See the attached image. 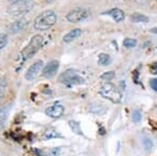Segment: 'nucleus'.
I'll list each match as a JSON object with an SVG mask.
<instances>
[{
	"instance_id": "nucleus-11",
	"label": "nucleus",
	"mask_w": 157,
	"mask_h": 156,
	"mask_svg": "<svg viewBox=\"0 0 157 156\" xmlns=\"http://www.w3.org/2000/svg\"><path fill=\"white\" fill-rule=\"evenodd\" d=\"M81 35H82V30H81L80 28H73V29L69 30V32L63 37V41L65 42V43H70L73 40L78 39Z\"/></svg>"
},
{
	"instance_id": "nucleus-24",
	"label": "nucleus",
	"mask_w": 157,
	"mask_h": 156,
	"mask_svg": "<svg viewBox=\"0 0 157 156\" xmlns=\"http://www.w3.org/2000/svg\"><path fill=\"white\" fill-rule=\"evenodd\" d=\"M114 78V72L113 71H108V72H105L101 75V79L103 81H111Z\"/></svg>"
},
{
	"instance_id": "nucleus-30",
	"label": "nucleus",
	"mask_w": 157,
	"mask_h": 156,
	"mask_svg": "<svg viewBox=\"0 0 157 156\" xmlns=\"http://www.w3.org/2000/svg\"><path fill=\"white\" fill-rule=\"evenodd\" d=\"M154 51H155V54H157V47H155V49H154Z\"/></svg>"
},
{
	"instance_id": "nucleus-16",
	"label": "nucleus",
	"mask_w": 157,
	"mask_h": 156,
	"mask_svg": "<svg viewBox=\"0 0 157 156\" xmlns=\"http://www.w3.org/2000/svg\"><path fill=\"white\" fill-rule=\"evenodd\" d=\"M106 107L101 104H92L90 105V112L94 113V114H104L106 112Z\"/></svg>"
},
{
	"instance_id": "nucleus-17",
	"label": "nucleus",
	"mask_w": 157,
	"mask_h": 156,
	"mask_svg": "<svg viewBox=\"0 0 157 156\" xmlns=\"http://www.w3.org/2000/svg\"><path fill=\"white\" fill-rule=\"evenodd\" d=\"M99 63L103 66H107L111 63V57L108 54H101L99 56Z\"/></svg>"
},
{
	"instance_id": "nucleus-5",
	"label": "nucleus",
	"mask_w": 157,
	"mask_h": 156,
	"mask_svg": "<svg viewBox=\"0 0 157 156\" xmlns=\"http://www.w3.org/2000/svg\"><path fill=\"white\" fill-rule=\"evenodd\" d=\"M59 81L62 84L65 85H81L84 84L85 80L78 74L77 70L68 69L65 72H63L60 77H59Z\"/></svg>"
},
{
	"instance_id": "nucleus-1",
	"label": "nucleus",
	"mask_w": 157,
	"mask_h": 156,
	"mask_svg": "<svg viewBox=\"0 0 157 156\" xmlns=\"http://www.w3.org/2000/svg\"><path fill=\"white\" fill-rule=\"evenodd\" d=\"M58 21L57 14L52 9L42 12L34 20V27L37 30H47L51 28Z\"/></svg>"
},
{
	"instance_id": "nucleus-27",
	"label": "nucleus",
	"mask_w": 157,
	"mask_h": 156,
	"mask_svg": "<svg viewBox=\"0 0 157 156\" xmlns=\"http://www.w3.org/2000/svg\"><path fill=\"white\" fill-rule=\"evenodd\" d=\"M150 86H151V88L153 89V90L157 91V79H152L151 81H150Z\"/></svg>"
},
{
	"instance_id": "nucleus-4",
	"label": "nucleus",
	"mask_w": 157,
	"mask_h": 156,
	"mask_svg": "<svg viewBox=\"0 0 157 156\" xmlns=\"http://www.w3.org/2000/svg\"><path fill=\"white\" fill-rule=\"evenodd\" d=\"M99 94L112 103H120L122 101L120 91L111 83H105L102 85L101 89H99Z\"/></svg>"
},
{
	"instance_id": "nucleus-2",
	"label": "nucleus",
	"mask_w": 157,
	"mask_h": 156,
	"mask_svg": "<svg viewBox=\"0 0 157 156\" xmlns=\"http://www.w3.org/2000/svg\"><path fill=\"white\" fill-rule=\"evenodd\" d=\"M44 45V38L41 35H35L34 37L30 39V41L28 42V44L21 51V58L23 61L28 60L30 59L35 54H37L40 49L42 48V46Z\"/></svg>"
},
{
	"instance_id": "nucleus-7",
	"label": "nucleus",
	"mask_w": 157,
	"mask_h": 156,
	"mask_svg": "<svg viewBox=\"0 0 157 156\" xmlns=\"http://www.w3.org/2000/svg\"><path fill=\"white\" fill-rule=\"evenodd\" d=\"M43 61L42 60H38L36 62L33 63L32 65L28 67V69L25 72V79L27 81H33L35 80L38 75H40V72L43 70Z\"/></svg>"
},
{
	"instance_id": "nucleus-14",
	"label": "nucleus",
	"mask_w": 157,
	"mask_h": 156,
	"mask_svg": "<svg viewBox=\"0 0 157 156\" xmlns=\"http://www.w3.org/2000/svg\"><path fill=\"white\" fill-rule=\"evenodd\" d=\"M130 19H131V21H133V22H135V23H147V22H149V18L147 17L146 15L140 14V13L132 14Z\"/></svg>"
},
{
	"instance_id": "nucleus-12",
	"label": "nucleus",
	"mask_w": 157,
	"mask_h": 156,
	"mask_svg": "<svg viewBox=\"0 0 157 156\" xmlns=\"http://www.w3.org/2000/svg\"><path fill=\"white\" fill-rule=\"evenodd\" d=\"M107 14L117 23L122 22V21H124V19H125V13H124L120 9H117V8L110 9Z\"/></svg>"
},
{
	"instance_id": "nucleus-21",
	"label": "nucleus",
	"mask_w": 157,
	"mask_h": 156,
	"mask_svg": "<svg viewBox=\"0 0 157 156\" xmlns=\"http://www.w3.org/2000/svg\"><path fill=\"white\" fill-rule=\"evenodd\" d=\"M6 86H8V83H6L5 79L0 80V99H1L2 96L4 95V93H5Z\"/></svg>"
},
{
	"instance_id": "nucleus-26",
	"label": "nucleus",
	"mask_w": 157,
	"mask_h": 156,
	"mask_svg": "<svg viewBox=\"0 0 157 156\" xmlns=\"http://www.w3.org/2000/svg\"><path fill=\"white\" fill-rule=\"evenodd\" d=\"M149 69H150V71H151L152 75H157V62L152 63V64L150 65Z\"/></svg>"
},
{
	"instance_id": "nucleus-13",
	"label": "nucleus",
	"mask_w": 157,
	"mask_h": 156,
	"mask_svg": "<svg viewBox=\"0 0 157 156\" xmlns=\"http://www.w3.org/2000/svg\"><path fill=\"white\" fill-rule=\"evenodd\" d=\"M39 154H41L42 156H62L64 154V147H57L48 149V150H42L39 151Z\"/></svg>"
},
{
	"instance_id": "nucleus-19",
	"label": "nucleus",
	"mask_w": 157,
	"mask_h": 156,
	"mask_svg": "<svg viewBox=\"0 0 157 156\" xmlns=\"http://www.w3.org/2000/svg\"><path fill=\"white\" fill-rule=\"evenodd\" d=\"M123 45L127 48H132V47H135L137 45V41L133 38H126L123 41Z\"/></svg>"
},
{
	"instance_id": "nucleus-28",
	"label": "nucleus",
	"mask_w": 157,
	"mask_h": 156,
	"mask_svg": "<svg viewBox=\"0 0 157 156\" xmlns=\"http://www.w3.org/2000/svg\"><path fill=\"white\" fill-rule=\"evenodd\" d=\"M150 32L153 33V34H157V27H153V28H151V29H150Z\"/></svg>"
},
{
	"instance_id": "nucleus-23",
	"label": "nucleus",
	"mask_w": 157,
	"mask_h": 156,
	"mask_svg": "<svg viewBox=\"0 0 157 156\" xmlns=\"http://www.w3.org/2000/svg\"><path fill=\"white\" fill-rule=\"evenodd\" d=\"M142 144H144V147L146 149L147 151H150L152 148H153V141L151 140L150 138H144V140H142Z\"/></svg>"
},
{
	"instance_id": "nucleus-9",
	"label": "nucleus",
	"mask_w": 157,
	"mask_h": 156,
	"mask_svg": "<svg viewBox=\"0 0 157 156\" xmlns=\"http://www.w3.org/2000/svg\"><path fill=\"white\" fill-rule=\"evenodd\" d=\"M45 113L46 115H48L49 117H52V119H59L63 115L64 113V107L61 105V104H54V105L48 107L46 110H45Z\"/></svg>"
},
{
	"instance_id": "nucleus-20",
	"label": "nucleus",
	"mask_w": 157,
	"mask_h": 156,
	"mask_svg": "<svg viewBox=\"0 0 157 156\" xmlns=\"http://www.w3.org/2000/svg\"><path fill=\"white\" fill-rule=\"evenodd\" d=\"M8 45V36L3 33H0V50Z\"/></svg>"
},
{
	"instance_id": "nucleus-22",
	"label": "nucleus",
	"mask_w": 157,
	"mask_h": 156,
	"mask_svg": "<svg viewBox=\"0 0 157 156\" xmlns=\"http://www.w3.org/2000/svg\"><path fill=\"white\" fill-rule=\"evenodd\" d=\"M5 120H6V111L4 108L0 107V127L3 126Z\"/></svg>"
},
{
	"instance_id": "nucleus-10",
	"label": "nucleus",
	"mask_w": 157,
	"mask_h": 156,
	"mask_svg": "<svg viewBox=\"0 0 157 156\" xmlns=\"http://www.w3.org/2000/svg\"><path fill=\"white\" fill-rule=\"evenodd\" d=\"M26 25H27V21L25 19H19V20L13 22L11 25H9V29L12 34H15V33H19L24 28Z\"/></svg>"
},
{
	"instance_id": "nucleus-29",
	"label": "nucleus",
	"mask_w": 157,
	"mask_h": 156,
	"mask_svg": "<svg viewBox=\"0 0 157 156\" xmlns=\"http://www.w3.org/2000/svg\"><path fill=\"white\" fill-rule=\"evenodd\" d=\"M9 2H12V3H14V2H17V1H20V0H9Z\"/></svg>"
},
{
	"instance_id": "nucleus-8",
	"label": "nucleus",
	"mask_w": 157,
	"mask_h": 156,
	"mask_svg": "<svg viewBox=\"0 0 157 156\" xmlns=\"http://www.w3.org/2000/svg\"><path fill=\"white\" fill-rule=\"evenodd\" d=\"M59 67H60L59 61H57V60L49 61V62L43 67L42 75H43L44 78H46V79H51V78L56 75V74L59 70Z\"/></svg>"
},
{
	"instance_id": "nucleus-25",
	"label": "nucleus",
	"mask_w": 157,
	"mask_h": 156,
	"mask_svg": "<svg viewBox=\"0 0 157 156\" xmlns=\"http://www.w3.org/2000/svg\"><path fill=\"white\" fill-rule=\"evenodd\" d=\"M140 120H141V114H140V112L138 110H134L132 112V120L134 123H139Z\"/></svg>"
},
{
	"instance_id": "nucleus-15",
	"label": "nucleus",
	"mask_w": 157,
	"mask_h": 156,
	"mask_svg": "<svg viewBox=\"0 0 157 156\" xmlns=\"http://www.w3.org/2000/svg\"><path fill=\"white\" fill-rule=\"evenodd\" d=\"M59 137H62V135L59 133V131H57L56 129H52V128L47 129L43 134L44 139H52V138H59Z\"/></svg>"
},
{
	"instance_id": "nucleus-6",
	"label": "nucleus",
	"mask_w": 157,
	"mask_h": 156,
	"mask_svg": "<svg viewBox=\"0 0 157 156\" xmlns=\"http://www.w3.org/2000/svg\"><path fill=\"white\" fill-rule=\"evenodd\" d=\"M89 15L90 13L88 9L83 8H77L71 9L70 12H68V14L66 15V19L70 23H78L86 20L89 17Z\"/></svg>"
},
{
	"instance_id": "nucleus-18",
	"label": "nucleus",
	"mask_w": 157,
	"mask_h": 156,
	"mask_svg": "<svg viewBox=\"0 0 157 156\" xmlns=\"http://www.w3.org/2000/svg\"><path fill=\"white\" fill-rule=\"evenodd\" d=\"M69 127H70V129L72 130L75 133H77L78 134V135H82V130H81V126H80V123H78V122H75V120H69Z\"/></svg>"
},
{
	"instance_id": "nucleus-3",
	"label": "nucleus",
	"mask_w": 157,
	"mask_h": 156,
	"mask_svg": "<svg viewBox=\"0 0 157 156\" xmlns=\"http://www.w3.org/2000/svg\"><path fill=\"white\" fill-rule=\"evenodd\" d=\"M35 2L33 0H20V1L14 2L8 9V13L14 17H20L27 14L34 8Z\"/></svg>"
}]
</instances>
